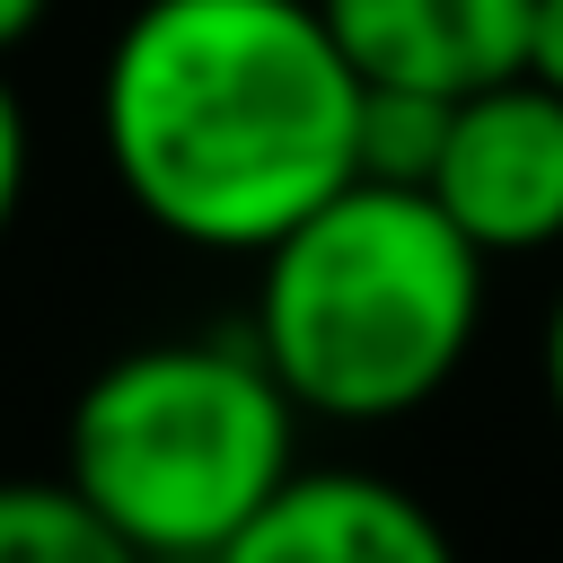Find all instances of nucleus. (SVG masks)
Listing matches in <instances>:
<instances>
[{
  "label": "nucleus",
  "instance_id": "6",
  "mask_svg": "<svg viewBox=\"0 0 563 563\" xmlns=\"http://www.w3.org/2000/svg\"><path fill=\"white\" fill-rule=\"evenodd\" d=\"M334 53L361 88L475 97L528 70V0H317Z\"/></svg>",
  "mask_w": 563,
  "mask_h": 563
},
{
  "label": "nucleus",
  "instance_id": "2",
  "mask_svg": "<svg viewBox=\"0 0 563 563\" xmlns=\"http://www.w3.org/2000/svg\"><path fill=\"white\" fill-rule=\"evenodd\" d=\"M493 264L422 185L352 176L255 255L246 343L299 422L378 431L457 387L484 334Z\"/></svg>",
  "mask_w": 563,
  "mask_h": 563
},
{
  "label": "nucleus",
  "instance_id": "3",
  "mask_svg": "<svg viewBox=\"0 0 563 563\" xmlns=\"http://www.w3.org/2000/svg\"><path fill=\"white\" fill-rule=\"evenodd\" d=\"M299 466V405L238 334L114 352L62 413V484L141 554L211 563Z\"/></svg>",
  "mask_w": 563,
  "mask_h": 563
},
{
  "label": "nucleus",
  "instance_id": "1",
  "mask_svg": "<svg viewBox=\"0 0 563 563\" xmlns=\"http://www.w3.org/2000/svg\"><path fill=\"white\" fill-rule=\"evenodd\" d=\"M361 79L317 0H141L97 62L114 194L176 246L264 255L352 185Z\"/></svg>",
  "mask_w": 563,
  "mask_h": 563
},
{
  "label": "nucleus",
  "instance_id": "9",
  "mask_svg": "<svg viewBox=\"0 0 563 563\" xmlns=\"http://www.w3.org/2000/svg\"><path fill=\"white\" fill-rule=\"evenodd\" d=\"M26 176H35V123H26V97L9 88V62H0V246L26 211Z\"/></svg>",
  "mask_w": 563,
  "mask_h": 563
},
{
  "label": "nucleus",
  "instance_id": "4",
  "mask_svg": "<svg viewBox=\"0 0 563 563\" xmlns=\"http://www.w3.org/2000/svg\"><path fill=\"white\" fill-rule=\"evenodd\" d=\"M422 194L466 229L484 264L563 246V97L528 70L457 97Z\"/></svg>",
  "mask_w": 563,
  "mask_h": 563
},
{
  "label": "nucleus",
  "instance_id": "12",
  "mask_svg": "<svg viewBox=\"0 0 563 563\" xmlns=\"http://www.w3.org/2000/svg\"><path fill=\"white\" fill-rule=\"evenodd\" d=\"M44 18H53V0H0V62L26 53V44L44 35Z\"/></svg>",
  "mask_w": 563,
  "mask_h": 563
},
{
  "label": "nucleus",
  "instance_id": "7",
  "mask_svg": "<svg viewBox=\"0 0 563 563\" xmlns=\"http://www.w3.org/2000/svg\"><path fill=\"white\" fill-rule=\"evenodd\" d=\"M0 563H141L62 475H0Z\"/></svg>",
  "mask_w": 563,
  "mask_h": 563
},
{
  "label": "nucleus",
  "instance_id": "5",
  "mask_svg": "<svg viewBox=\"0 0 563 563\" xmlns=\"http://www.w3.org/2000/svg\"><path fill=\"white\" fill-rule=\"evenodd\" d=\"M211 563H457L449 519L369 466H290Z\"/></svg>",
  "mask_w": 563,
  "mask_h": 563
},
{
  "label": "nucleus",
  "instance_id": "8",
  "mask_svg": "<svg viewBox=\"0 0 563 563\" xmlns=\"http://www.w3.org/2000/svg\"><path fill=\"white\" fill-rule=\"evenodd\" d=\"M440 141H449V97H422V88H361L352 176H378V185H431Z\"/></svg>",
  "mask_w": 563,
  "mask_h": 563
},
{
  "label": "nucleus",
  "instance_id": "11",
  "mask_svg": "<svg viewBox=\"0 0 563 563\" xmlns=\"http://www.w3.org/2000/svg\"><path fill=\"white\" fill-rule=\"evenodd\" d=\"M537 378H545V405H554V422H563V290H554L545 334H537Z\"/></svg>",
  "mask_w": 563,
  "mask_h": 563
},
{
  "label": "nucleus",
  "instance_id": "10",
  "mask_svg": "<svg viewBox=\"0 0 563 563\" xmlns=\"http://www.w3.org/2000/svg\"><path fill=\"white\" fill-rule=\"evenodd\" d=\"M528 79L563 97V0H528Z\"/></svg>",
  "mask_w": 563,
  "mask_h": 563
}]
</instances>
